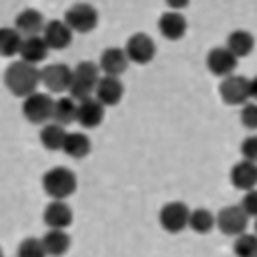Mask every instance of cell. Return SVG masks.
Here are the masks:
<instances>
[{"instance_id":"obj_1","label":"cell","mask_w":257,"mask_h":257,"mask_svg":"<svg viewBox=\"0 0 257 257\" xmlns=\"http://www.w3.org/2000/svg\"><path fill=\"white\" fill-rule=\"evenodd\" d=\"M4 84L8 92L16 97L27 99L29 95L38 92L40 86V71L35 65H29L25 61H14L8 65L4 73Z\"/></svg>"},{"instance_id":"obj_2","label":"cell","mask_w":257,"mask_h":257,"mask_svg":"<svg viewBox=\"0 0 257 257\" xmlns=\"http://www.w3.org/2000/svg\"><path fill=\"white\" fill-rule=\"evenodd\" d=\"M101 80V69L99 65L92 61H82L73 69V82L69 88V97L76 103L90 99L92 92H95L97 84Z\"/></svg>"},{"instance_id":"obj_3","label":"cell","mask_w":257,"mask_h":257,"mask_svg":"<svg viewBox=\"0 0 257 257\" xmlns=\"http://www.w3.org/2000/svg\"><path fill=\"white\" fill-rule=\"evenodd\" d=\"M42 189L52 200H65L76 191V175L65 166H55L42 175Z\"/></svg>"},{"instance_id":"obj_4","label":"cell","mask_w":257,"mask_h":257,"mask_svg":"<svg viewBox=\"0 0 257 257\" xmlns=\"http://www.w3.org/2000/svg\"><path fill=\"white\" fill-rule=\"evenodd\" d=\"M54 107L55 101L48 93L37 92L29 95L27 99H23L21 112L31 124L46 126V124H50V120H54Z\"/></svg>"},{"instance_id":"obj_5","label":"cell","mask_w":257,"mask_h":257,"mask_svg":"<svg viewBox=\"0 0 257 257\" xmlns=\"http://www.w3.org/2000/svg\"><path fill=\"white\" fill-rule=\"evenodd\" d=\"M65 23L67 27L71 29L73 33H80V35H86V33H92L93 29L97 27L99 23V14L95 6L88 4V2H78L65 12Z\"/></svg>"},{"instance_id":"obj_6","label":"cell","mask_w":257,"mask_h":257,"mask_svg":"<svg viewBox=\"0 0 257 257\" xmlns=\"http://www.w3.org/2000/svg\"><path fill=\"white\" fill-rule=\"evenodd\" d=\"M189 217H191V210L185 202H168L162 206V210L158 213V221L160 227L170 232V234H179L181 230L189 227Z\"/></svg>"},{"instance_id":"obj_7","label":"cell","mask_w":257,"mask_h":257,"mask_svg":"<svg viewBox=\"0 0 257 257\" xmlns=\"http://www.w3.org/2000/svg\"><path fill=\"white\" fill-rule=\"evenodd\" d=\"M219 95L227 105H246L251 99L249 78L242 74H230L219 84Z\"/></svg>"},{"instance_id":"obj_8","label":"cell","mask_w":257,"mask_h":257,"mask_svg":"<svg viewBox=\"0 0 257 257\" xmlns=\"http://www.w3.org/2000/svg\"><path fill=\"white\" fill-rule=\"evenodd\" d=\"M248 221H249V217L244 213V210L240 208V204L238 206H227V208L219 210V213H217V217H215V227H217L223 234L236 238V236L246 232Z\"/></svg>"},{"instance_id":"obj_9","label":"cell","mask_w":257,"mask_h":257,"mask_svg":"<svg viewBox=\"0 0 257 257\" xmlns=\"http://www.w3.org/2000/svg\"><path fill=\"white\" fill-rule=\"evenodd\" d=\"M73 82V69L65 63H50L40 71V84L52 93L69 92Z\"/></svg>"},{"instance_id":"obj_10","label":"cell","mask_w":257,"mask_h":257,"mask_svg":"<svg viewBox=\"0 0 257 257\" xmlns=\"http://www.w3.org/2000/svg\"><path fill=\"white\" fill-rule=\"evenodd\" d=\"M124 52L128 55L130 63L147 65L155 59L156 44L147 33H136V35H132L128 38Z\"/></svg>"},{"instance_id":"obj_11","label":"cell","mask_w":257,"mask_h":257,"mask_svg":"<svg viewBox=\"0 0 257 257\" xmlns=\"http://www.w3.org/2000/svg\"><path fill=\"white\" fill-rule=\"evenodd\" d=\"M236 65H238V59L230 54L225 46L213 48L208 52L206 55V67L211 74H217V76H223L227 78L230 74L236 71Z\"/></svg>"},{"instance_id":"obj_12","label":"cell","mask_w":257,"mask_h":257,"mask_svg":"<svg viewBox=\"0 0 257 257\" xmlns=\"http://www.w3.org/2000/svg\"><path fill=\"white\" fill-rule=\"evenodd\" d=\"M130 65V59L124 48H107L101 52V57H99V69L101 73H105V76H116L118 78L122 73H126Z\"/></svg>"},{"instance_id":"obj_13","label":"cell","mask_w":257,"mask_h":257,"mask_svg":"<svg viewBox=\"0 0 257 257\" xmlns=\"http://www.w3.org/2000/svg\"><path fill=\"white\" fill-rule=\"evenodd\" d=\"M42 38L50 50H65V48H69L71 40H73V31L67 27L65 21L52 19L46 23Z\"/></svg>"},{"instance_id":"obj_14","label":"cell","mask_w":257,"mask_h":257,"mask_svg":"<svg viewBox=\"0 0 257 257\" xmlns=\"http://www.w3.org/2000/svg\"><path fill=\"white\" fill-rule=\"evenodd\" d=\"M230 183L238 191H253L257 189V164H251L248 160H240L230 170Z\"/></svg>"},{"instance_id":"obj_15","label":"cell","mask_w":257,"mask_h":257,"mask_svg":"<svg viewBox=\"0 0 257 257\" xmlns=\"http://www.w3.org/2000/svg\"><path fill=\"white\" fill-rule=\"evenodd\" d=\"M44 223L54 230H65L73 223V210L65 200H52L44 210Z\"/></svg>"},{"instance_id":"obj_16","label":"cell","mask_w":257,"mask_h":257,"mask_svg":"<svg viewBox=\"0 0 257 257\" xmlns=\"http://www.w3.org/2000/svg\"><path fill=\"white\" fill-rule=\"evenodd\" d=\"M158 31L166 40H179L187 33V19L181 12H166L158 19Z\"/></svg>"},{"instance_id":"obj_17","label":"cell","mask_w":257,"mask_h":257,"mask_svg":"<svg viewBox=\"0 0 257 257\" xmlns=\"http://www.w3.org/2000/svg\"><path fill=\"white\" fill-rule=\"evenodd\" d=\"M124 95V84L116 76H101V80L95 88V99L103 107H112L122 99Z\"/></svg>"},{"instance_id":"obj_18","label":"cell","mask_w":257,"mask_h":257,"mask_svg":"<svg viewBox=\"0 0 257 257\" xmlns=\"http://www.w3.org/2000/svg\"><path fill=\"white\" fill-rule=\"evenodd\" d=\"M103 116H105V107H103L95 97H90V99H84V101L78 103L76 122H78L82 128H86V130L97 128L103 122Z\"/></svg>"},{"instance_id":"obj_19","label":"cell","mask_w":257,"mask_h":257,"mask_svg":"<svg viewBox=\"0 0 257 257\" xmlns=\"http://www.w3.org/2000/svg\"><path fill=\"white\" fill-rule=\"evenodd\" d=\"M44 18L38 10H23L16 18V31L19 35H25V38L29 37H38V33H44Z\"/></svg>"},{"instance_id":"obj_20","label":"cell","mask_w":257,"mask_h":257,"mask_svg":"<svg viewBox=\"0 0 257 257\" xmlns=\"http://www.w3.org/2000/svg\"><path fill=\"white\" fill-rule=\"evenodd\" d=\"M48 52H50V48L44 42V38L29 37L23 38V44H21V50H19V57H21V61L37 67L40 61H44L48 57Z\"/></svg>"},{"instance_id":"obj_21","label":"cell","mask_w":257,"mask_h":257,"mask_svg":"<svg viewBox=\"0 0 257 257\" xmlns=\"http://www.w3.org/2000/svg\"><path fill=\"white\" fill-rule=\"evenodd\" d=\"M225 48H227L236 59H240V57H246V55H249L253 52V48H255V38H253V35H251L249 31L236 29V31H232L229 37H227Z\"/></svg>"},{"instance_id":"obj_22","label":"cell","mask_w":257,"mask_h":257,"mask_svg":"<svg viewBox=\"0 0 257 257\" xmlns=\"http://www.w3.org/2000/svg\"><path fill=\"white\" fill-rule=\"evenodd\" d=\"M40 240H42V246L46 249V255H52V257L65 255L69 251V248H71V236H69L67 230L50 229Z\"/></svg>"},{"instance_id":"obj_23","label":"cell","mask_w":257,"mask_h":257,"mask_svg":"<svg viewBox=\"0 0 257 257\" xmlns=\"http://www.w3.org/2000/svg\"><path fill=\"white\" fill-rule=\"evenodd\" d=\"M90 151H92V141L86 134H82V132L67 134L63 145V153L67 156H71L74 160H82L90 155Z\"/></svg>"},{"instance_id":"obj_24","label":"cell","mask_w":257,"mask_h":257,"mask_svg":"<svg viewBox=\"0 0 257 257\" xmlns=\"http://www.w3.org/2000/svg\"><path fill=\"white\" fill-rule=\"evenodd\" d=\"M65 139H67V132L63 126L55 122H50L40 130V143L48 151H63Z\"/></svg>"},{"instance_id":"obj_25","label":"cell","mask_w":257,"mask_h":257,"mask_svg":"<svg viewBox=\"0 0 257 257\" xmlns=\"http://www.w3.org/2000/svg\"><path fill=\"white\" fill-rule=\"evenodd\" d=\"M76 112H78V103L71 99L69 95L67 97H59L54 107V122L65 128V126L76 122Z\"/></svg>"},{"instance_id":"obj_26","label":"cell","mask_w":257,"mask_h":257,"mask_svg":"<svg viewBox=\"0 0 257 257\" xmlns=\"http://www.w3.org/2000/svg\"><path fill=\"white\" fill-rule=\"evenodd\" d=\"M21 44H23V37L19 35L16 29L0 27V55L2 57L19 55Z\"/></svg>"},{"instance_id":"obj_27","label":"cell","mask_w":257,"mask_h":257,"mask_svg":"<svg viewBox=\"0 0 257 257\" xmlns=\"http://www.w3.org/2000/svg\"><path fill=\"white\" fill-rule=\"evenodd\" d=\"M189 227H191L196 234H208V232H211V229L215 227V217L211 215L210 210H206V208H196V210H191Z\"/></svg>"},{"instance_id":"obj_28","label":"cell","mask_w":257,"mask_h":257,"mask_svg":"<svg viewBox=\"0 0 257 257\" xmlns=\"http://www.w3.org/2000/svg\"><path fill=\"white\" fill-rule=\"evenodd\" d=\"M232 251L236 257H257V234L244 232L234 238Z\"/></svg>"},{"instance_id":"obj_29","label":"cell","mask_w":257,"mask_h":257,"mask_svg":"<svg viewBox=\"0 0 257 257\" xmlns=\"http://www.w3.org/2000/svg\"><path fill=\"white\" fill-rule=\"evenodd\" d=\"M18 257H46V249L40 238H25L18 248Z\"/></svg>"},{"instance_id":"obj_30","label":"cell","mask_w":257,"mask_h":257,"mask_svg":"<svg viewBox=\"0 0 257 257\" xmlns=\"http://www.w3.org/2000/svg\"><path fill=\"white\" fill-rule=\"evenodd\" d=\"M240 122L248 130H257V103H246L240 110Z\"/></svg>"},{"instance_id":"obj_31","label":"cell","mask_w":257,"mask_h":257,"mask_svg":"<svg viewBox=\"0 0 257 257\" xmlns=\"http://www.w3.org/2000/svg\"><path fill=\"white\" fill-rule=\"evenodd\" d=\"M242 160H248L251 164H257V136H249L240 145Z\"/></svg>"},{"instance_id":"obj_32","label":"cell","mask_w":257,"mask_h":257,"mask_svg":"<svg viewBox=\"0 0 257 257\" xmlns=\"http://www.w3.org/2000/svg\"><path fill=\"white\" fill-rule=\"evenodd\" d=\"M240 208L244 210V213H246L248 217H255L257 219V189L248 191V193L242 196Z\"/></svg>"},{"instance_id":"obj_33","label":"cell","mask_w":257,"mask_h":257,"mask_svg":"<svg viewBox=\"0 0 257 257\" xmlns=\"http://www.w3.org/2000/svg\"><path fill=\"white\" fill-rule=\"evenodd\" d=\"M249 93H251V99L257 101V76L249 78Z\"/></svg>"},{"instance_id":"obj_34","label":"cell","mask_w":257,"mask_h":257,"mask_svg":"<svg viewBox=\"0 0 257 257\" xmlns=\"http://www.w3.org/2000/svg\"><path fill=\"white\" fill-rule=\"evenodd\" d=\"M0 257H4V251H2V248H0Z\"/></svg>"},{"instance_id":"obj_35","label":"cell","mask_w":257,"mask_h":257,"mask_svg":"<svg viewBox=\"0 0 257 257\" xmlns=\"http://www.w3.org/2000/svg\"><path fill=\"white\" fill-rule=\"evenodd\" d=\"M255 234H257V219H255Z\"/></svg>"}]
</instances>
